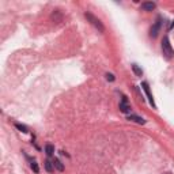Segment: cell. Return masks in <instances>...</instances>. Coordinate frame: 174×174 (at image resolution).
I'll return each instance as SVG.
<instances>
[{
	"instance_id": "3957f363",
	"label": "cell",
	"mask_w": 174,
	"mask_h": 174,
	"mask_svg": "<svg viewBox=\"0 0 174 174\" xmlns=\"http://www.w3.org/2000/svg\"><path fill=\"white\" fill-rule=\"evenodd\" d=\"M161 27H162V17H158L156 18V22L152 25V27L150 29V37L151 38H156L159 31H161Z\"/></svg>"
},
{
	"instance_id": "7c38bea8",
	"label": "cell",
	"mask_w": 174,
	"mask_h": 174,
	"mask_svg": "<svg viewBox=\"0 0 174 174\" xmlns=\"http://www.w3.org/2000/svg\"><path fill=\"white\" fill-rule=\"evenodd\" d=\"M15 128L19 129L21 132H23V133H27V132H29V129H27L26 125H22V124H19V122H15Z\"/></svg>"
},
{
	"instance_id": "8992f818",
	"label": "cell",
	"mask_w": 174,
	"mask_h": 174,
	"mask_svg": "<svg viewBox=\"0 0 174 174\" xmlns=\"http://www.w3.org/2000/svg\"><path fill=\"white\" fill-rule=\"evenodd\" d=\"M155 7H156V4L154 1H144V3H142V6H140V8L143 10V11H147V12L154 11Z\"/></svg>"
},
{
	"instance_id": "52a82bcc",
	"label": "cell",
	"mask_w": 174,
	"mask_h": 174,
	"mask_svg": "<svg viewBox=\"0 0 174 174\" xmlns=\"http://www.w3.org/2000/svg\"><path fill=\"white\" fill-rule=\"evenodd\" d=\"M128 120H129V121H135V122H138V124H146V120H144L143 117L135 116V114H129V116H128Z\"/></svg>"
},
{
	"instance_id": "9c48e42d",
	"label": "cell",
	"mask_w": 174,
	"mask_h": 174,
	"mask_svg": "<svg viewBox=\"0 0 174 174\" xmlns=\"http://www.w3.org/2000/svg\"><path fill=\"white\" fill-rule=\"evenodd\" d=\"M44 165H45V170L48 171V173H52L54 169V165H53V162H50L49 159H46V161L44 162Z\"/></svg>"
},
{
	"instance_id": "4fadbf2b",
	"label": "cell",
	"mask_w": 174,
	"mask_h": 174,
	"mask_svg": "<svg viewBox=\"0 0 174 174\" xmlns=\"http://www.w3.org/2000/svg\"><path fill=\"white\" fill-rule=\"evenodd\" d=\"M30 167H31V170H33L34 173H40V167H38V165H37L36 161H31L30 162Z\"/></svg>"
},
{
	"instance_id": "5b68a950",
	"label": "cell",
	"mask_w": 174,
	"mask_h": 174,
	"mask_svg": "<svg viewBox=\"0 0 174 174\" xmlns=\"http://www.w3.org/2000/svg\"><path fill=\"white\" fill-rule=\"evenodd\" d=\"M120 110L122 113H129L132 110L131 105L128 103V97L127 95H122V101L120 102Z\"/></svg>"
},
{
	"instance_id": "9a60e30c",
	"label": "cell",
	"mask_w": 174,
	"mask_h": 174,
	"mask_svg": "<svg viewBox=\"0 0 174 174\" xmlns=\"http://www.w3.org/2000/svg\"><path fill=\"white\" fill-rule=\"evenodd\" d=\"M173 27H174V21H173V22H171V25H170V27H169V30H171V29H173Z\"/></svg>"
},
{
	"instance_id": "30bf717a",
	"label": "cell",
	"mask_w": 174,
	"mask_h": 174,
	"mask_svg": "<svg viewBox=\"0 0 174 174\" xmlns=\"http://www.w3.org/2000/svg\"><path fill=\"white\" fill-rule=\"evenodd\" d=\"M53 165H54V167H56V169H57L58 171H64V165L61 163V161H60V159H57V158H54Z\"/></svg>"
},
{
	"instance_id": "7a4b0ae2",
	"label": "cell",
	"mask_w": 174,
	"mask_h": 174,
	"mask_svg": "<svg viewBox=\"0 0 174 174\" xmlns=\"http://www.w3.org/2000/svg\"><path fill=\"white\" fill-rule=\"evenodd\" d=\"M85 17L87 18V21H89V22L91 23V25H93V26L95 27V29H98V30L101 31V33H103V31H105V26H103L102 22H101V21H99V19L97 18V17H94L93 14H90V12H86V14H85Z\"/></svg>"
},
{
	"instance_id": "5bb4252c",
	"label": "cell",
	"mask_w": 174,
	"mask_h": 174,
	"mask_svg": "<svg viewBox=\"0 0 174 174\" xmlns=\"http://www.w3.org/2000/svg\"><path fill=\"white\" fill-rule=\"evenodd\" d=\"M105 76H106V79L109 82H114V80H116V78H114V75H113V74H109V72H107Z\"/></svg>"
},
{
	"instance_id": "8fae6325",
	"label": "cell",
	"mask_w": 174,
	"mask_h": 174,
	"mask_svg": "<svg viewBox=\"0 0 174 174\" xmlns=\"http://www.w3.org/2000/svg\"><path fill=\"white\" fill-rule=\"evenodd\" d=\"M132 71L135 72V75H136V76H142V75H143V71H142V68H139L138 64H132Z\"/></svg>"
},
{
	"instance_id": "ba28073f",
	"label": "cell",
	"mask_w": 174,
	"mask_h": 174,
	"mask_svg": "<svg viewBox=\"0 0 174 174\" xmlns=\"http://www.w3.org/2000/svg\"><path fill=\"white\" fill-rule=\"evenodd\" d=\"M45 154L49 156V158L54 155V147L52 144H46V146H45Z\"/></svg>"
},
{
	"instance_id": "277c9868",
	"label": "cell",
	"mask_w": 174,
	"mask_h": 174,
	"mask_svg": "<svg viewBox=\"0 0 174 174\" xmlns=\"http://www.w3.org/2000/svg\"><path fill=\"white\" fill-rule=\"evenodd\" d=\"M142 87H143L144 93H146L148 101H150V105H151L154 109H156V105H155V102H154V97H152L151 91H150V86H148V83H147V82H143V83H142Z\"/></svg>"
},
{
	"instance_id": "6da1fadb",
	"label": "cell",
	"mask_w": 174,
	"mask_h": 174,
	"mask_svg": "<svg viewBox=\"0 0 174 174\" xmlns=\"http://www.w3.org/2000/svg\"><path fill=\"white\" fill-rule=\"evenodd\" d=\"M162 53H163L165 58H167V60L173 58L174 56V50L171 48V44H170V40L167 36L163 37V40H162Z\"/></svg>"
}]
</instances>
